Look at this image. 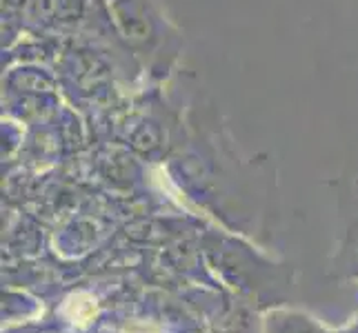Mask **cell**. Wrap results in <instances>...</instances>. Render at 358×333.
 <instances>
[{"label":"cell","mask_w":358,"mask_h":333,"mask_svg":"<svg viewBox=\"0 0 358 333\" xmlns=\"http://www.w3.org/2000/svg\"><path fill=\"white\" fill-rule=\"evenodd\" d=\"M131 333H152V331H131Z\"/></svg>","instance_id":"cell-3"},{"label":"cell","mask_w":358,"mask_h":333,"mask_svg":"<svg viewBox=\"0 0 358 333\" xmlns=\"http://www.w3.org/2000/svg\"><path fill=\"white\" fill-rule=\"evenodd\" d=\"M118 38L154 80L167 78L182 54L185 38L160 0H103Z\"/></svg>","instance_id":"cell-1"},{"label":"cell","mask_w":358,"mask_h":333,"mask_svg":"<svg viewBox=\"0 0 358 333\" xmlns=\"http://www.w3.org/2000/svg\"><path fill=\"white\" fill-rule=\"evenodd\" d=\"M94 311H96V304L90 295H85V293H76V295H71V298H67L65 309H63L65 318L71 325H85L94 316Z\"/></svg>","instance_id":"cell-2"}]
</instances>
